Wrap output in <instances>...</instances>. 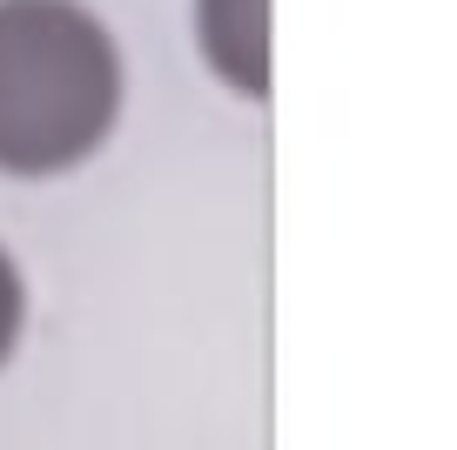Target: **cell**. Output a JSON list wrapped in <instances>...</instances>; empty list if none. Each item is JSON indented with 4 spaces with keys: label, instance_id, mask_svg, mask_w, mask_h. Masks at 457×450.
Returning a JSON list of instances; mask_svg holds the SVG:
<instances>
[{
    "label": "cell",
    "instance_id": "obj_3",
    "mask_svg": "<svg viewBox=\"0 0 457 450\" xmlns=\"http://www.w3.org/2000/svg\"><path fill=\"white\" fill-rule=\"evenodd\" d=\"M21 329H28V282H21L14 255L0 249V363H7V356H14Z\"/></svg>",
    "mask_w": 457,
    "mask_h": 450
},
{
    "label": "cell",
    "instance_id": "obj_2",
    "mask_svg": "<svg viewBox=\"0 0 457 450\" xmlns=\"http://www.w3.org/2000/svg\"><path fill=\"white\" fill-rule=\"evenodd\" d=\"M195 47L236 95H270V0H195Z\"/></svg>",
    "mask_w": 457,
    "mask_h": 450
},
{
    "label": "cell",
    "instance_id": "obj_1",
    "mask_svg": "<svg viewBox=\"0 0 457 450\" xmlns=\"http://www.w3.org/2000/svg\"><path fill=\"white\" fill-rule=\"evenodd\" d=\"M129 68L81 0H0V175H68L121 121Z\"/></svg>",
    "mask_w": 457,
    "mask_h": 450
}]
</instances>
